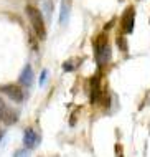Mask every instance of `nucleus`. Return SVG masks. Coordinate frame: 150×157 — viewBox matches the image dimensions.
Segmentation results:
<instances>
[{
	"mask_svg": "<svg viewBox=\"0 0 150 157\" xmlns=\"http://www.w3.org/2000/svg\"><path fill=\"white\" fill-rule=\"evenodd\" d=\"M94 55H96V61L99 66H106L111 61V46L106 35H99L97 40L94 41Z\"/></svg>",
	"mask_w": 150,
	"mask_h": 157,
	"instance_id": "nucleus-1",
	"label": "nucleus"
},
{
	"mask_svg": "<svg viewBox=\"0 0 150 157\" xmlns=\"http://www.w3.org/2000/svg\"><path fill=\"white\" fill-rule=\"evenodd\" d=\"M25 12H27L28 20H30V23H32V27H33V30H35L36 36L43 40V38L46 36V28H45V20H43L41 12L38 10L36 7H33V5H27Z\"/></svg>",
	"mask_w": 150,
	"mask_h": 157,
	"instance_id": "nucleus-2",
	"label": "nucleus"
},
{
	"mask_svg": "<svg viewBox=\"0 0 150 157\" xmlns=\"http://www.w3.org/2000/svg\"><path fill=\"white\" fill-rule=\"evenodd\" d=\"M0 121L7 126H12L18 121V114H17L12 108H8L7 103L0 98Z\"/></svg>",
	"mask_w": 150,
	"mask_h": 157,
	"instance_id": "nucleus-3",
	"label": "nucleus"
},
{
	"mask_svg": "<svg viewBox=\"0 0 150 157\" xmlns=\"http://www.w3.org/2000/svg\"><path fill=\"white\" fill-rule=\"evenodd\" d=\"M134 23H135V8L127 7L126 12H124V15H122V22H121L122 32L124 33H132L134 32Z\"/></svg>",
	"mask_w": 150,
	"mask_h": 157,
	"instance_id": "nucleus-4",
	"label": "nucleus"
},
{
	"mask_svg": "<svg viewBox=\"0 0 150 157\" xmlns=\"http://www.w3.org/2000/svg\"><path fill=\"white\" fill-rule=\"evenodd\" d=\"M0 91H2L5 96L10 98L12 101H15V103H21V101H23V96H25V93L21 91V88L17 86V84H5V86H0Z\"/></svg>",
	"mask_w": 150,
	"mask_h": 157,
	"instance_id": "nucleus-5",
	"label": "nucleus"
},
{
	"mask_svg": "<svg viewBox=\"0 0 150 157\" xmlns=\"http://www.w3.org/2000/svg\"><path fill=\"white\" fill-rule=\"evenodd\" d=\"M38 142H40V136H38L32 127L25 129V132H23V144H25V147L33 149V147L38 146Z\"/></svg>",
	"mask_w": 150,
	"mask_h": 157,
	"instance_id": "nucleus-6",
	"label": "nucleus"
},
{
	"mask_svg": "<svg viewBox=\"0 0 150 157\" xmlns=\"http://www.w3.org/2000/svg\"><path fill=\"white\" fill-rule=\"evenodd\" d=\"M69 12H71V0H63L61 2V13H59V23L68 25V20H69Z\"/></svg>",
	"mask_w": 150,
	"mask_h": 157,
	"instance_id": "nucleus-7",
	"label": "nucleus"
},
{
	"mask_svg": "<svg viewBox=\"0 0 150 157\" xmlns=\"http://www.w3.org/2000/svg\"><path fill=\"white\" fill-rule=\"evenodd\" d=\"M33 79H35V76H33V70H32V66L27 65V66H25V70L21 71V75H20V83L25 84V86H32Z\"/></svg>",
	"mask_w": 150,
	"mask_h": 157,
	"instance_id": "nucleus-8",
	"label": "nucleus"
},
{
	"mask_svg": "<svg viewBox=\"0 0 150 157\" xmlns=\"http://www.w3.org/2000/svg\"><path fill=\"white\" fill-rule=\"evenodd\" d=\"M99 96H101L99 78H97V76H92V78H91V101H92V103H96Z\"/></svg>",
	"mask_w": 150,
	"mask_h": 157,
	"instance_id": "nucleus-9",
	"label": "nucleus"
},
{
	"mask_svg": "<svg viewBox=\"0 0 150 157\" xmlns=\"http://www.w3.org/2000/svg\"><path fill=\"white\" fill-rule=\"evenodd\" d=\"M30 151H32V149H28V147H27V149H25V147H23V149L17 151L13 157H28V155H30Z\"/></svg>",
	"mask_w": 150,
	"mask_h": 157,
	"instance_id": "nucleus-10",
	"label": "nucleus"
},
{
	"mask_svg": "<svg viewBox=\"0 0 150 157\" xmlns=\"http://www.w3.org/2000/svg\"><path fill=\"white\" fill-rule=\"evenodd\" d=\"M117 45H119V48H121L122 52H127V43H126V38H124V36L117 38Z\"/></svg>",
	"mask_w": 150,
	"mask_h": 157,
	"instance_id": "nucleus-11",
	"label": "nucleus"
},
{
	"mask_svg": "<svg viewBox=\"0 0 150 157\" xmlns=\"http://www.w3.org/2000/svg\"><path fill=\"white\" fill-rule=\"evenodd\" d=\"M46 75H48V71H43L41 76H40V86H45V83H46Z\"/></svg>",
	"mask_w": 150,
	"mask_h": 157,
	"instance_id": "nucleus-12",
	"label": "nucleus"
},
{
	"mask_svg": "<svg viewBox=\"0 0 150 157\" xmlns=\"http://www.w3.org/2000/svg\"><path fill=\"white\" fill-rule=\"evenodd\" d=\"M115 154H117V157H124V154H122V147H121V144H117V146H115Z\"/></svg>",
	"mask_w": 150,
	"mask_h": 157,
	"instance_id": "nucleus-13",
	"label": "nucleus"
},
{
	"mask_svg": "<svg viewBox=\"0 0 150 157\" xmlns=\"http://www.w3.org/2000/svg\"><path fill=\"white\" fill-rule=\"evenodd\" d=\"M3 137V132H2V131H0V139H2Z\"/></svg>",
	"mask_w": 150,
	"mask_h": 157,
	"instance_id": "nucleus-14",
	"label": "nucleus"
}]
</instances>
